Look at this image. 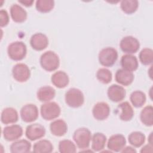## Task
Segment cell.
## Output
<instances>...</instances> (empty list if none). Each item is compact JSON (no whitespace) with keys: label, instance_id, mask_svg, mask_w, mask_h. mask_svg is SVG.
I'll return each mask as SVG.
<instances>
[{"label":"cell","instance_id":"28","mask_svg":"<svg viewBox=\"0 0 153 153\" xmlns=\"http://www.w3.org/2000/svg\"><path fill=\"white\" fill-rule=\"evenodd\" d=\"M130 99L134 107L140 108L145 104L146 102V96L142 91L136 90L131 93Z\"/></svg>","mask_w":153,"mask_h":153},{"label":"cell","instance_id":"2","mask_svg":"<svg viewBox=\"0 0 153 153\" xmlns=\"http://www.w3.org/2000/svg\"><path fill=\"white\" fill-rule=\"evenodd\" d=\"M73 139L79 148H87L91 139V132L87 128H79L75 131L73 134Z\"/></svg>","mask_w":153,"mask_h":153},{"label":"cell","instance_id":"39","mask_svg":"<svg viewBox=\"0 0 153 153\" xmlns=\"http://www.w3.org/2000/svg\"><path fill=\"white\" fill-rule=\"evenodd\" d=\"M152 132L151 133L149 136V139H148V140H149V143L151 144V145H152Z\"/></svg>","mask_w":153,"mask_h":153},{"label":"cell","instance_id":"13","mask_svg":"<svg viewBox=\"0 0 153 153\" xmlns=\"http://www.w3.org/2000/svg\"><path fill=\"white\" fill-rule=\"evenodd\" d=\"M92 113L94 118L97 120L106 119L110 114V108L105 102H98L93 108Z\"/></svg>","mask_w":153,"mask_h":153},{"label":"cell","instance_id":"36","mask_svg":"<svg viewBox=\"0 0 153 153\" xmlns=\"http://www.w3.org/2000/svg\"><path fill=\"white\" fill-rule=\"evenodd\" d=\"M152 145L148 144L144 146L140 150V152H152Z\"/></svg>","mask_w":153,"mask_h":153},{"label":"cell","instance_id":"35","mask_svg":"<svg viewBox=\"0 0 153 153\" xmlns=\"http://www.w3.org/2000/svg\"><path fill=\"white\" fill-rule=\"evenodd\" d=\"M0 19H1V26L4 27L7 26L9 22V16L6 10L2 9L0 11Z\"/></svg>","mask_w":153,"mask_h":153},{"label":"cell","instance_id":"27","mask_svg":"<svg viewBox=\"0 0 153 153\" xmlns=\"http://www.w3.org/2000/svg\"><path fill=\"white\" fill-rule=\"evenodd\" d=\"M142 123L146 126H152L153 124V108L151 105L145 106L140 114Z\"/></svg>","mask_w":153,"mask_h":153},{"label":"cell","instance_id":"4","mask_svg":"<svg viewBox=\"0 0 153 153\" xmlns=\"http://www.w3.org/2000/svg\"><path fill=\"white\" fill-rule=\"evenodd\" d=\"M8 55L13 60H22L26 56L27 48L26 45L21 41H16L11 43L7 49Z\"/></svg>","mask_w":153,"mask_h":153},{"label":"cell","instance_id":"6","mask_svg":"<svg viewBox=\"0 0 153 153\" xmlns=\"http://www.w3.org/2000/svg\"><path fill=\"white\" fill-rule=\"evenodd\" d=\"M61 110L59 105L54 102L45 103L41 106V114L45 120H51L58 117Z\"/></svg>","mask_w":153,"mask_h":153},{"label":"cell","instance_id":"37","mask_svg":"<svg viewBox=\"0 0 153 153\" xmlns=\"http://www.w3.org/2000/svg\"><path fill=\"white\" fill-rule=\"evenodd\" d=\"M122 152H136V151L131 146H127L121 150Z\"/></svg>","mask_w":153,"mask_h":153},{"label":"cell","instance_id":"17","mask_svg":"<svg viewBox=\"0 0 153 153\" xmlns=\"http://www.w3.org/2000/svg\"><path fill=\"white\" fill-rule=\"evenodd\" d=\"M120 62L123 69L130 72L136 71L139 65L137 58L134 56L129 54L123 55Z\"/></svg>","mask_w":153,"mask_h":153},{"label":"cell","instance_id":"22","mask_svg":"<svg viewBox=\"0 0 153 153\" xmlns=\"http://www.w3.org/2000/svg\"><path fill=\"white\" fill-rule=\"evenodd\" d=\"M30 143L25 139L17 140L10 145V151L12 153H26L30 152Z\"/></svg>","mask_w":153,"mask_h":153},{"label":"cell","instance_id":"7","mask_svg":"<svg viewBox=\"0 0 153 153\" xmlns=\"http://www.w3.org/2000/svg\"><path fill=\"white\" fill-rule=\"evenodd\" d=\"M120 47L123 52L131 54L139 50L140 43L136 38L132 36H127L121 40Z\"/></svg>","mask_w":153,"mask_h":153},{"label":"cell","instance_id":"5","mask_svg":"<svg viewBox=\"0 0 153 153\" xmlns=\"http://www.w3.org/2000/svg\"><path fill=\"white\" fill-rule=\"evenodd\" d=\"M118 59V53L112 47H106L102 49L99 54V63L103 66H112Z\"/></svg>","mask_w":153,"mask_h":153},{"label":"cell","instance_id":"8","mask_svg":"<svg viewBox=\"0 0 153 153\" xmlns=\"http://www.w3.org/2000/svg\"><path fill=\"white\" fill-rule=\"evenodd\" d=\"M12 74L13 78L19 82H25L30 77V71L29 67L24 63H17L14 66Z\"/></svg>","mask_w":153,"mask_h":153},{"label":"cell","instance_id":"15","mask_svg":"<svg viewBox=\"0 0 153 153\" xmlns=\"http://www.w3.org/2000/svg\"><path fill=\"white\" fill-rule=\"evenodd\" d=\"M30 44L33 49L41 51L48 46V39L45 35L42 33H36L32 36Z\"/></svg>","mask_w":153,"mask_h":153},{"label":"cell","instance_id":"21","mask_svg":"<svg viewBox=\"0 0 153 153\" xmlns=\"http://www.w3.org/2000/svg\"><path fill=\"white\" fill-rule=\"evenodd\" d=\"M18 113L17 111L13 108H5L1 116V122L5 124L14 123L18 120Z\"/></svg>","mask_w":153,"mask_h":153},{"label":"cell","instance_id":"38","mask_svg":"<svg viewBox=\"0 0 153 153\" xmlns=\"http://www.w3.org/2000/svg\"><path fill=\"white\" fill-rule=\"evenodd\" d=\"M33 1H19V2L23 4V5L26 6V7H30L32 5V4L33 3Z\"/></svg>","mask_w":153,"mask_h":153},{"label":"cell","instance_id":"32","mask_svg":"<svg viewBox=\"0 0 153 153\" xmlns=\"http://www.w3.org/2000/svg\"><path fill=\"white\" fill-rule=\"evenodd\" d=\"M54 6V2L52 0H38L36 2V8L41 13L50 12Z\"/></svg>","mask_w":153,"mask_h":153},{"label":"cell","instance_id":"33","mask_svg":"<svg viewBox=\"0 0 153 153\" xmlns=\"http://www.w3.org/2000/svg\"><path fill=\"white\" fill-rule=\"evenodd\" d=\"M59 150L61 153H74L76 152V146L70 140H62L59 142Z\"/></svg>","mask_w":153,"mask_h":153},{"label":"cell","instance_id":"11","mask_svg":"<svg viewBox=\"0 0 153 153\" xmlns=\"http://www.w3.org/2000/svg\"><path fill=\"white\" fill-rule=\"evenodd\" d=\"M4 139L7 141H13L20 138L23 134L22 127L17 124L5 127L2 131Z\"/></svg>","mask_w":153,"mask_h":153},{"label":"cell","instance_id":"19","mask_svg":"<svg viewBox=\"0 0 153 153\" xmlns=\"http://www.w3.org/2000/svg\"><path fill=\"white\" fill-rule=\"evenodd\" d=\"M10 14L13 20L17 23L24 22L27 18L26 11L20 5L16 4L11 5Z\"/></svg>","mask_w":153,"mask_h":153},{"label":"cell","instance_id":"18","mask_svg":"<svg viewBox=\"0 0 153 153\" xmlns=\"http://www.w3.org/2000/svg\"><path fill=\"white\" fill-rule=\"evenodd\" d=\"M51 79L53 84L59 88L65 87L69 82V79L67 74L62 71H59L53 74Z\"/></svg>","mask_w":153,"mask_h":153},{"label":"cell","instance_id":"26","mask_svg":"<svg viewBox=\"0 0 153 153\" xmlns=\"http://www.w3.org/2000/svg\"><path fill=\"white\" fill-rule=\"evenodd\" d=\"M53 150V146L48 140H41L36 142L33 146V151L35 153H50Z\"/></svg>","mask_w":153,"mask_h":153},{"label":"cell","instance_id":"29","mask_svg":"<svg viewBox=\"0 0 153 153\" xmlns=\"http://www.w3.org/2000/svg\"><path fill=\"white\" fill-rule=\"evenodd\" d=\"M128 140L133 146L140 147L145 141V136L140 131H133L129 134Z\"/></svg>","mask_w":153,"mask_h":153},{"label":"cell","instance_id":"23","mask_svg":"<svg viewBox=\"0 0 153 153\" xmlns=\"http://www.w3.org/2000/svg\"><path fill=\"white\" fill-rule=\"evenodd\" d=\"M56 94L55 90L50 86H43L37 91V98L41 102H48L53 99Z\"/></svg>","mask_w":153,"mask_h":153},{"label":"cell","instance_id":"20","mask_svg":"<svg viewBox=\"0 0 153 153\" xmlns=\"http://www.w3.org/2000/svg\"><path fill=\"white\" fill-rule=\"evenodd\" d=\"M50 128L53 135L56 136H62L67 132L68 126L65 121L59 119L51 123Z\"/></svg>","mask_w":153,"mask_h":153},{"label":"cell","instance_id":"3","mask_svg":"<svg viewBox=\"0 0 153 153\" xmlns=\"http://www.w3.org/2000/svg\"><path fill=\"white\" fill-rule=\"evenodd\" d=\"M65 102L71 108H78L84 103V94L82 91L78 88H70L65 94Z\"/></svg>","mask_w":153,"mask_h":153},{"label":"cell","instance_id":"34","mask_svg":"<svg viewBox=\"0 0 153 153\" xmlns=\"http://www.w3.org/2000/svg\"><path fill=\"white\" fill-rule=\"evenodd\" d=\"M96 77L102 83L108 84L111 81L112 75L111 72L108 69L100 68L97 71Z\"/></svg>","mask_w":153,"mask_h":153},{"label":"cell","instance_id":"12","mask_svg":"<svg viewBox=\"0 0 153 153\" xmlns=\"http://www.w3.org/2000/svg\"><path fill=\"white\" fill-rule=\"evenodd\" d=\"M126 143L125 137L121 134H116L111 136L108 142V148L109 149L114 151H121Z\"/></svg>","mask_w":153,"mask_h":153},{"label":"cell","instance_id":"31","mask_svg":"<svg viewBox=\"0 0 153 153\" xmlns=\"http://www.w3.org/2000/svg\"><path fill=\"white\" fill-rule=\"evenodd\" d=\"M140 62L144 65H149L153 62V51L151 48H145L141 50L139 55Z\"/></svg>","mask_w":153,"mask_h":153},{"label":"cell","instance_id":"25","mask_svg":"<svg viewBox=\"0 0 153 153\" xmlns=\"http://www.w3.org/2000/svg\"><path fill=\"white\" fill-rule=\"evenodd\" d=\"M91 148L94 151H100L102 150L106 142V137L102 133H96L93 134L92 139Z\"/></svg>","mask_w":153,"mask_h":153},{"label":"cell","instance_id":"16","mask_svg":"<svg viewBox=\"0 0 153 153\" xmlns=\"http://www.w3.org/2000/svg\"><path fill=\"white\" fill-rule=\"evenodd\" d=\"M115 78L118 83L127 86L132 83L134 79V75L132 72L120 69L117 71Z\"/></svg>","mask_w":153,"mask_h":153},{"label":"cell","instance_id":"30","mask_svg":"<svg viewBox=\"0 0 153 153\" xmlns=\"http://www.w3.org/2000/svg\"><path fill=\"white\" fill-rule=\"evenodd\" d=\"M138 6L139 2L136 0H123L121 2L120 4L122 11L128 14L136 12Z\"/></svg>","mask_w":153,"mask_h":153},{"label":"cell","instance_id":"14","mask_svg":"<svg viewBox=\"0 0 153 153\" xmlns=\"http://www.w3.org/2000/svg\"><path fill=\"white\" fill-rule=\"evenodd\" d=\"M107 94L108 98L111 101L118 102L125 98L126 90L122 86L117 84H112L108 88Z\"/></svg>","mask_w":153,"mask_h":153},{"label":"cell","instance_id":"9","mask_svg":"<svg viewBox=\"0 0 153 153\" xmlns=\"http://www.w3.org/2000/svg\"><path fill=\"white\" fill-rule=\"evenodd\" d=\"M20 116L22 120L26 123L34 121L38 117V108L33 104L25 105L20 110Z\"/></svg>","mask_w":153,"mask_h":153},{"label":"cell","instance_id":"1","mask_svg":"<svg viewBox=\"0 0 153 153\" xmlns=\"http://www.w3.org/2000/svg\"><path fill=\"white\" fill-rule=\"evenodd\" d=\"M40 64L42 68L47 71H55L59 66L60 60L59 56L54 51H47L41 55Z\"/></svg>","mask_w":153,"mask_h":153},{"label":"cell","instance_id":"10","mask_svg":"<svg viewBox=\"0 0 153 153\" xmlns=\"http://www.w3.org/2000/svg\"><path fill=\"white\" fill-rule=\"evenodd\" d=\"M26 136L30 140H35L44 136L45 127L40 124H32L28 126L26 129Z\"/></svg>","mask_w":153,"mask_h":153},{"label":"cell","instance_id":"24","mask_svg":"<svg viewBox=\"0 0 153 153\" xmlns=\"http://www.w3.org/2000/svg\"><path fill=\"white\" fill-rule=\"evenodd\" d=\"M118 108H120L121 111V112L120 115V118L122 121H128L132 119L134 115V111L128 102H123L118 105Z\"/></svg>","mask_w":153,"mask_h":153}]
</instances>
